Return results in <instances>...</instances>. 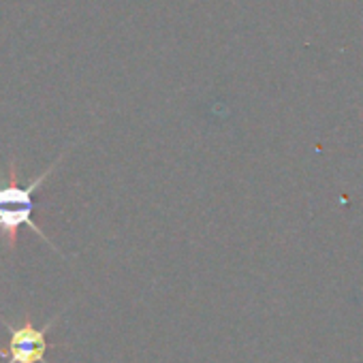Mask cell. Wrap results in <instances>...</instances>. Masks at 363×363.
Instances as JSON below:
<instances>
[{
    "instance_id": "obj_1",
    "label": "cell",
    "mask_w": 363,
    "mask_h": 363,
    "mask_svg": "<svg viewBox=\"0 0 363 363\" xmlns=\"http://www.w3.org/2000/svg\"><path fill=\"white\" fill-rule=\"evenodd\" d=\"M3 323L11 333V340L7 346H0V357H5L7 363H48L45 350L50 348V342L45 335L56 318H52L45 329H35L30 320H26L22 327H11L7 320Z\"/></svg>"
}]
</instances>
